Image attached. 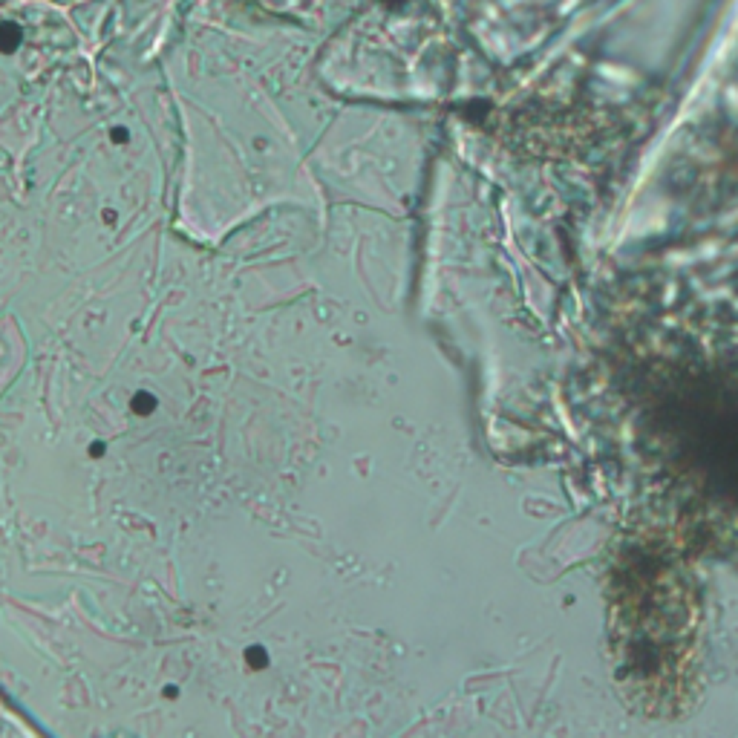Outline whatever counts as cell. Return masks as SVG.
<instances>
[{"label": "cell", "mask_w": 738, "mask_h": 738, "mask_svg": "<svg viewBox=\"0 0 738 738\" xmlns=\"http://www.w3.org/2000/svg\"><path fill=\"white\" fill-rule=\"evenodd\" d=\"M21 44H23V29H21V23H12V21H3V23H0V55L18 52Z\"/></svg>", "instance_id": "1"}, {"label": "cell", "mask_w": 738, "mask_h": 738, "mask_svg": "<svg viewBox=\"0 0 738 738\" xmlns=\"http://www.w3.org/2000/svg\"><path fill=\"white\" fill-rule=\"evenodd\" d=\"M130 407L136 415H150L153 410H156V398H153L150 393H136L133 401H130Z\"/></svg>", "instance_id": "2"}, {"label": "cell", "mask_w": 738, "mask_h": 738, "mask_svg": "<svg viewBox=\"0 0 738 738\" xmlns=\"http://www.w3.org/2000/svg\"><path fill=\"white\" fill-rule=\"evenodd\" d=\"M245 661H248V666H251V669H260V666H266V663H269V654L254 646V649H248V652H245Z\"/></svg>", "instance_id": "3"}, {"label": "cell", "mask_w": 738, "mask_h": 738, "mask_svg": "<svg viewBox=\"0 0 738 738\" xmlns=\"http://www.w3.org/2000/svg\"><path fill=\"white\" fill-rule=\"evenodd\" d=\"M113 142H119V145H121V142H127V133H124L121 127H116V130H113Z\"/></svg>", "instance_id": "4"}, {"label": "cell", "mask_w": 738, "mask_h": 738, "mask_svg": "<svg viewBox=\"0 0 738 738\" xmlns=\"http://www.w3.org/2000/svg\"><path fill=\"white\" fill-rule=\"evenodd\" d=\"M90 453H93V456H101V453H104V444H93Z\"/></svg>", "instance_id": "5"}]
</instances>
